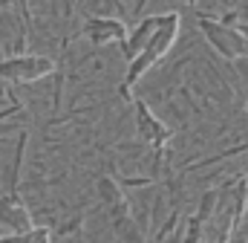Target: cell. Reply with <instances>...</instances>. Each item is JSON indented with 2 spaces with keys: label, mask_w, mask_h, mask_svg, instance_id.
Instances as JSON below:
<instances>
[{
  "label": "cell",
  "mask_w": 248,
  "mask_h": 243,
  "mask_svg": "<svg viewBox=\"0 0 248 243\" xmlns=\"http://www.w3.org/2000/svg\"><path fill=\"white\" fill-rule=\"evenodd\" d=\"M179 23H182V17H179V12H165V17H162V26H159V32L153 35V41L147 44V50L139 55V58H133L127 64V69H124V81L119 84V96H122L124 102H136V96H133V87L159 64V61L165 58L168 52H170V47L176 44V38H179Z\"/></svg>",
  "instance_id": "cell-1"
},
{
  "label": "cell",
  "mask_w": 248,
  "mask_h": 243,
  "mask_svg": "<svg viewBox=\"0 0 248 243\" xmlns=\"http://www.w3.org/2000/svg\"><path fill=\"white\" fill-rule=\"evenodd\" d=\"M133 107H136V133H139V139L153 151V168H162L168 142L173 139V127H168L165 122L159 119V116L147 107L144 99H136Z\"/></svg>",
  "instance_id": "cell-2"
},
{
  "label": "cell",
  "mask_w": 248,
  "mask_h": 243,
  "mask_svg": "<svg viewBox=\"0 0 248 243\" xmlns=\"http://www.w3.org/2000/svg\"><path fill=\"white\" fill-rule=\"evenodd\" d=\"M55 72V61L41 52H17L9 58H0V81L9 84H32Z\"/></svg>",
  "instance_id": "cell-3"
},
{
  "label": "cell",
  "mask_w": 248,
  "mask_h": 243,
  "mask_svg": "<svg viewBox=\"0 0 248 243\" xmlns=\"http://www.w3.org/2000/svg\"><path fill=\"white\" fill-rule=\"evenodd\" d=\"M199 29L205 35V41L228 61H240L248 58V35H243L240 29H231L225 20L199 15Z\"/></svg>",
  "instance_id": "cell-4"
},
{
  "label": "cell",
  "mask_w": 248,
  "mask_h": 243,
  "mask_svg": "<svg viewBox=\"0 0 248 243\" xmlns=\"http://www.w3.org/2000/svg\"><path fill=\"white\" fill-rule=\"evenodd\" d=\"M84 38L98 50V47H107V44H124L130 29L124 26V20L119 17H110V15H93L84 20Z\"/></svg>",
  "instance_id": "cell-5"
},
{
  "label": "cell",
  "mask_w": 248,
  "mask_h": 243,
  "mask_svg": "<svg viewBox=\"0 0 248 243\" xmlns=\"http://www.w3.org/2000/svg\"><path fill=\"white\" fill-rule=\"evenodd\" d=\"M162 17H165V12H159V15H147V17H141V20L130 29L127 41L122 44L124 64H130L133 58H139V55L147 50V44L153 41V35H156V32H159V26H162Z\"/></svg>",
  "instance_id": "cell-6"
},
{
  "label": "cell",
  "mask_w": 248,
  "mask_h": 243,
  "mask_svg": "<svg viewBox=\"0 0 248 243\" xmlns=\"http://www.w3.org/2000/svg\"><path fill=\"white\" fill-rule=\"evenodd\" d=\"M0 229H6L9 235H23L32 229V214L15 191L0 197Z\"/></svg>",
  "instance_id": "cell-7"
},
{
  "label": "cell",
  "mask_w": 248,
  "mask_h": 243,
  "mask_svg": "<svg viewBox=\"0 0 248 243\" xmlns=\"http://www.w3.org/2000/svg\"><path fill=\"white\" fill-rule=\"evenodd\" d=\"M15 241L17 243H55V238H52V229L49 226H32L29 232L15 235Z\"/></svg>",
  "instance_id": "cell-8"
},
{
  "label": "cell",
  "mask_w": 248,
  "mask_h": 243,
  "mask_svg": "<svg viewBox=\"0 0 248 243\" xmlns=\"http://www.w3.org/2000/svg\"><path fill=\"white\" fill-rule=\"evenodd\" d=\"M182 3H187V6H193V3H196V0H182Z\"/></svg>",
  "instance_id": "cell-9"
},
{
  "label": "cell",
  "mask_w": 248,
  "mask_h": 243,
  "mask_svg": "<svg viewBox=\"0 0 248 243\" xmlns=\"http://www.w3.org/2000/svg\"><path fill=\"white\" fill-rule=\"evenodd\" d=\"M246 113H248V104H246Z\"/></svg>",
  "instance_id": "cell-10"
}]
</instances>
